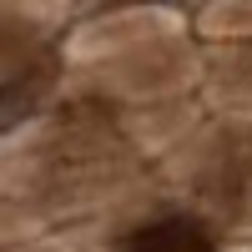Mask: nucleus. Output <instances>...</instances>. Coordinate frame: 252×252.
<instances>
[{
  "label": "nucleus",
  "instance_id": "obj_1",
  "mask_svg": "<svg viewBox=\"0 0 252 252\" xmlns=\"http://www.w3.org/2000/svg\"><path fill=\"white\" fill-rule=\"evenodd\" d=\"M131 252H212L202 242L197 227H187V222H172V227H152V232H141Z\"/></svg>",
  "mask_w": 252,
  "mask_h": 252
}]
</instances>
